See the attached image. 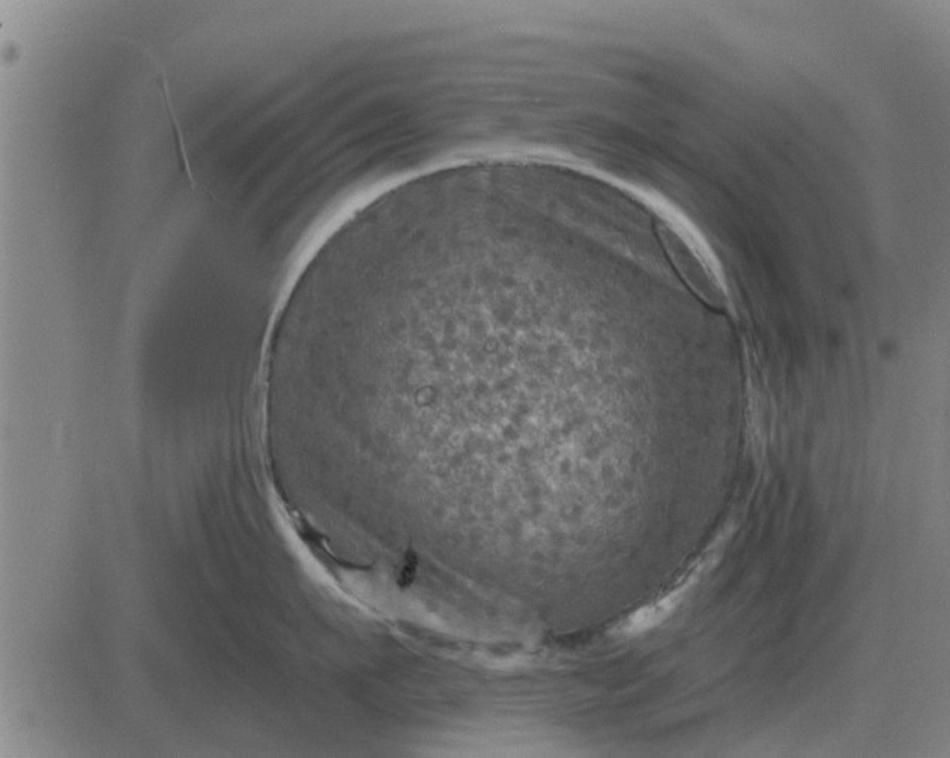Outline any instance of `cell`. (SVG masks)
Returning a JSON list of instances; mask_svg holds the SVG:
<instances>
[{"label": "cell", "mask_w": 950, "mask_h": 758, "mask_svg": "<svg viewBox=\"0 0 950 758\" xmlns=\"http://www.w3.org/2000/svg\"><path fill=\"white\" fill-rule=\"evenodd\" d=\"M692 581H686L681 589L674 590L671 595L666 596V598L660 599L657 604L650 605V607L641 608V610L636 611L632 617L626 620L621 629H623L626 634H641V632L648 631V629L654 628V626L659 625L660 622L666 619L672 611L675 610L678 604H680L681 599H683L684 593L689 589Z\"/></svg>", "instance_id": "6da1fadb"}]
</instances>
